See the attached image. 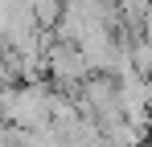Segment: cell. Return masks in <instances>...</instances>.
<instances>
[{
    "instance_id": "1",
    "label": "cell",
    "mask_w": 152,
    "mask_h": 147,
    "mask_svg": "<svg viewBox=\"0 0 152 147\" xmlns=\"http://www.w3.org/2000/svg\"><path fill=\"white\" fill-rule=\"evenodd\" d=\"M12 78H8V66H4V57H0V86H8Z\"/></svg>"
}]
</instances>
